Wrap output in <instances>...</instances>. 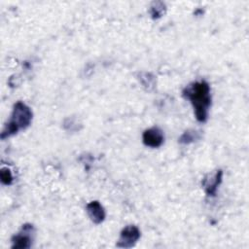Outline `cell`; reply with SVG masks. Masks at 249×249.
Instances as JSON below:
<instances>
[{"label": "cell", "instance_id": "cell-1", "mask_svg": "<svg viewBox=\"0 0 249 249\" xmlns=\"http://www.w3.org/2000/svg\"><path fill=\"white\" fill-rule=\"evenodd\" d=\"M183 95L191 101L196 120L204 123L208 118V111L211 105L209 85L205 81L192 83L184 89Z\"/></svg>", "mask_w": 249, "mask_h": 249}, {"label": "cell", "instance_id": "cell-2", "mask_svg": "<svg viewBox=\"0 0 249 249\" xmlns=\"http://www.w3.org/2000/svg\"><path fill=\"white\" fill-rule=\"evenodd\" d=\"M31 121L32 111L30 110V108L23 102L18 101L14 105L13 113L9 122L5 124L2 130L1 138L4 139L17 133L20 129L26 128L31 124Z\"/></svg>", "mask_w": 249, "mask_h": 249}, {"label": "cell", "instance_id": "cell-3", "mask_svg": "<svg viewBox=\"0 0 249 249\" xmlns=\"http://www.w3.org/2000/svg\"><path fill=\"white\" fill-rule=\"evenodd\" d=\"M34 233V228L30 224H25L22 226L21 230L13 236L12 242L13 248H29L31 246L33 235Z\"/></svg>", "mask_w": 249, "mask_h": 249}, {"label": "cell", "instance_id": "cell-4", "mask_svg": "<svg viewBox=\"0 0 249 249\" xmlns=\"http://www.w3.org/2000/svg\"><path fill=\"white\" fill-rule=\"evenodd\" d=\"M139 237H140V231L138 230L137 227L132 225L126 226L121 231V235L117 243V246L123 247V248H130L134 246V244L137 242Z\"/></svg>", "mask_w": 249, "mask_h": 249}, {"label": "cell", "instance_id": "cell-5", "mask_svg": "<svg viewBox=\"0 0 249 249\" xmlns=\"http://www.w3.org/2000/svg\"><path fill=\"white\" fill-rule=\"evenodd\" d=\"M142 139H143V143L146 146L152 147V148H158L162 144L164 136L160 128L157 126H153L151 128L146 129L143 132Z\"/></svg>", "mask_w": 249, "mask_h": 249}, {"label": "cell", "instance_id": "cell-6", "mask_svg": "<svg viewBox=\"0 0 249 249\" xmlns=\"http://www.w3.org/2000/svg\"><path fill=\"white\" fill-rule=\"evenodd\" d=\"M222 176H223L222 170H217V172L213 176H210L209 178H205L203 180L202 185L204 187V190L207 196H213L216 195L218 186L222 182Z\"/></svg>", "mask_w": 249, "mask_h": 249}, {"label": "cell", "instance_id": "cell-7", "mask_svg": "<svg viewBox=\"0 0 249 249\" xmlns=\"http://www.w3.org/2000/svg\"><path fill=\"white\" fill-rule=\"evenodd\" d=\"M87 212L90 220L95 224H100L105 218V211L98 201H91L87 205Z\"/></svg>", "mask_w": 249, "mask_h": 249}, {"label": "cell", "instance_id": "cell-8", "mask_svg": "<svg viewBox=\"0 0 249 249\" xmlns=\"http://www.w3.org/2000/svg\"><path fill=\"white\" fill-rule=\"evenodd\" d=\"M0 176H1V181H2L3 184H5V185L12 184V182H13V175L11 173V170L8 167H3L1 169Z\"/></svg>", "mask_w": 249, "mask_h": 249}, {"label": "cell", "instance_id": "cell-9", "mask_svg": "<svg viewBox=\"0 0 249 249\" xmlns=\"http://www.w3.org/2000/svg\"><path fill=\"white\" fill-rule=\"evenodd\" d=\"M196 132L195 130H193V131H190V130L185 131L183 133V135L180 137L179 141L181 143H190V142H192V141H194L196 139Z\"/></svg>", "mask_w": 249, "mask_h": 249}, {"label": "cell", "instance_id": "cell-10", "mask_svg": "<svg viewBox=\"0 0 249 249\" xmlns=\"http://www.w3.org/2000/svg\"><path fill=\"white\" fill-rule=\"evenodd\" d=\"M154 6L155 7H152V9H151V14H152L154 18H160L162 15L163 11H164V4L162 3L160 7H158V2H157V3H154Z\"/></svg>", "mask_w": 249, "mask_h": 249}]
</instances>
